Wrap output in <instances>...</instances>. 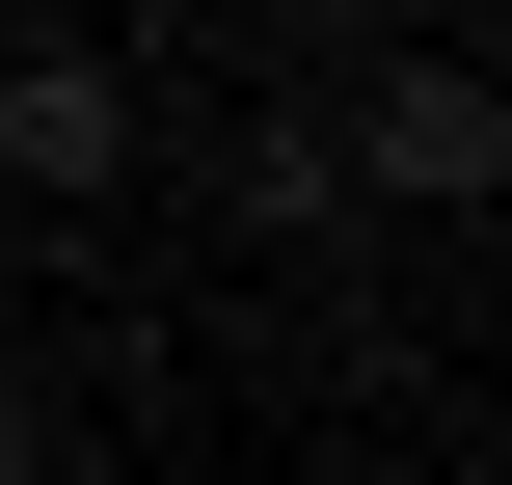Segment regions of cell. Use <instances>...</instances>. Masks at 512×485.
<instances>
[{
  "label": "cell",
  "mask_w": 512,
  "mask_h": 485,
  "mask_svg": "<svg viewBox=\"0 0 512 485\" xmlns=\"http://www.w3.org/2000/svg\"><path fill=\"white\" fill-rule=\"evenodd\" d=\"M324 162H351V216H486L512 189V81L459 54V27H405V54L324 81Z\"/></svg>",
  "instance_id": "1"
},
{
  "label": "cell",
  "mask_w": 512,
  "mask_h": 485,
  "mask_svg": "<svg viewBox=\"0 0 512 485\" xmlns=\"http://www.w3.org/2000/svg\"><path fill=\"white\" fill-rule=\"evenodd\" d=\"M216 216H243V243H351V162H324V108H243Z\"/></svg>",
  "instance_id": "3"
},
{
  "label": "cell",
  "mask_w": 512,
  "mask_h": 485,
  "mask_svg": "<svg viewBox=\"0 0 512 485\" xmlns=\"http://www.w3.org/2000/svg\"><path fill=\"white\" fill-rule=\"evenodd\" d=\"M189 27H243V0H108V54H189Z\"/></svg>",
  "instance_id": "4"
},
{
  "label": "cell",
  "mask_w": 512,
  "mask_h": 485,
  "mask_svg": "<svg viewBox=\"0 0 512 485\" xmlns=\"http://www.w3.org/2000/svg\"><path fill=\"white\" fill-rule=\"evenodd\" d=\"M0 189H27V216H108V189H135V54H108V27H27V54H0Z\"/></svg>",
  "instance_id": "2"
}]
</instances>
